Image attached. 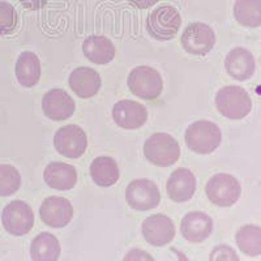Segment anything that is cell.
<instances>
[{
	"mask_svg": "<svg viewBox=\"0 0 261 261\" xmlns=\"http://www.w3.org/2000/svg\"><path fill=\"white\" fill-rule=\"evenodd\" d=\"M180 43L191 55L205 57L216 45V33L204 22H192L184 29Z\"/></svg>",
	"mask_w": 261,
	"mask_h": 261,
	"instance_id": "8",
	"label": "cell"
},
{
	"mask_svg": "<svg viewBox=\"0 0 261 261\" xmlns=\"http://www.w3.org/2000/svg\"><path fill=\"white\" fill-rule=\"evenodd\" d=\"M141 231L150 246L163 247L175 237V225L170 217L158 213L146 217L141 226Z\"/></svg>",
	"mask_w": 261,
	"mask_h": 261,
	"instance_id": "12",
	"label": "cell"
},
{
	"mask_svg": "<svg viewBox=\"0 0 261 261\" xmlns=\"http://www.w3.org/2000/svg\"><path fill=\"white\" fill-rule=\"evenodd\" d=\"M15 73L17 81L25 88H33L41 79V62L38 57L32 51H24L20 54L16 62Z\"/></svg>",
	"mask_w": 261,
	"mask_h": 261,
	"instance_id": "21",
	"label": "cell"
},
{
	"mask_svg": "<svg viewBox=\"0 0 261 261\" xmlns=\"http://www.w3.org/2000/svg\"><path fill=\"white\" fill-rule=\"evenodd\" d=\"M123 261H155L154 258L151 257L148 252L143 251V249L134 248L128 251L127 255L124 256Z\"/></svg>",
	"mask_w": 261,
	"mask_h": 261,
	"instance_id": "29",
	"label": "cell"
},
{
	"mask_svg": "<svg viewBox=\"0 0 261 261\" xmlns=\"http://www.w3.org/2000/svg\"><path fill=\"white\" fill-rule=\"evenodd\" d=\"M127 2L139 9H146L157 4L160 0H127Z\"/></svg>",
	"mask_w": 261,
	"mask_h": 261,
	"instance_id": "31",
	"label": "cell"
},
{
	"mask_svg": "<svg viewBox=\"0 0 261 261\" xmlns=\"http://www.w3.org/2000/svg\"><path fill=\"white\" fill-rule=\"evenodd\" d=\"M144 155L150 163L160 167H169L180 157V146L171 135H151L144 144Z\"/></svg>",
	"mask_w": 261,
	"mask_h": 261,
	"instance_id": "5",
	"label": "cell"
},
{
	"mask_svg": "<svg viewBox=\"0 0 261 261\" xmlns=\"http://www.w3.org/2000/svg\"><path fill=\"white\" fill-rule=\"evenodd\" d=\"M125 200L130 208L135 211H150V209L157 208L160 204V188L150 179H135L127 186Z\"/></svg>",
	"mask_w": 261,
	"mask_h": 261,
	"instance_id": "7",
	"label": "cell"
},
{
	"mask_svg": "<svg viewBox=\"0 0 261 261\" xmlns=\"http://www.w3.org/2000/svg\"><path fill=\"white\" fill-rule=\"evenodd\" d=\"M186 144L197 154H211L221 145L222 132L220 127L209 120H197L186 130Z\"/></svg>",
	"mask_w": 261,
	"mask_h": 261,
	"instance_id": "2",
	"label": "cell"
},
{
	"mask_svg": "<svg viewBox=\"0 0 261 261\" xmlns=\"http://www.w3.org/2000/svg\"><path fill=\"white\" fill-rule=\"evenodd\" d=\"M2 223L7 232L15 237H22L30 232L34 226V213L25 201L13 200L3 209Z\"/></svg>",
	"mask_w": 261,
	"mask_h": 261,
	"instance_id": "9",
	"label": "cell"
},
{
	"mask_svg": "<svg viewBox=\"0 0 261 261\" xmlns=\"http://www.w3.org/2000/svg\"><path fill=\"white\" fill-rule=\"evenodd\" d=\"M181 25V17L178 9L172 6L157 7L146 18V30L149 36L157 41H170L178 34Z\"/></svg>",
	"mask_w": 261,
	"mask_h": 261,
	"instance_id": "3",
	"label": "cell"
},
{
	"mask_svg": "<svg viewBox=\"0 0 261 261\" xmlns=\"http://www.w3.org/2000/svg\"><path fill=\"white\" fill-rule=\"evenodd\" d=\"M180 231L191 243H201L213 231V220L204 212H190L181 220Z\"/></svg>",
	"mask_w": 261,
	"mask_h": 261,
	"instance_id": "15",
	"label": "cell"
},
{
	"mask_svg": "<svg viewBox=\"0 0 261 261\" xmlns=\"http://www.w3.org/2000/svg\"><path fill=\"white\" fill-rule=\"evenodd\" d=\"M127 84L132 94L144 101H154L162 94L163 80L157 69L139 65L129 72Z\"/></svg>",
	"mask_w": 261,
	"mask_h": 261,
	"instance_id": "4",
	"label": "cell"
},
{
	"mask_svg": "<svg viewBox=\"0 0 261 261\" xmlns=\"http://www.w3.org/2000/svg\"><path fill=\"white\" fill-rule=\"evenodd\" d=\"M237 246L247 256L261 255V227L256 225H246L238 230Z\"/></svg>",
	"mask_w": 261,
	"mask_h": 261,
	"instance_id": "25",
	"label": "cell"
},
{
	"mask_svg": "<svg viewBox=\"0 0 261 261\" xmlns=\"http://www.w3.org/2000/svg\"><path fill=\"white\" fill-rule=\"evenodd\" d=\"M76 105L65 90L51 89L42 98V110L46 118L54 122H63L71 118Z\"/></svg>",
	"mask_w": 261,
	"mask_h": 261,
	"instance_id": "13",
	"label": "cell"
},
{
	"mask_svg": "<svg viewBox=\"0 0 261 261\" xmlns=\"http://www.w3.org/2000/svg\"><path fill=\"white\" fill-rule=\"evenodd\" d=\"M39 217L45 225L54 228L65 227L72 221L73 206L68 199L60 196H50L43 200L39 208Z\"/></svg>",
	"mask_w": 261,
	"mask_h": 261,
	"instance_id": "11",
	"label": "cell"
},
{
	"mask_svg": "<svg viewBox=\"0 0 261 261\" xmlns=\"http://www.w3.org/2000/svg\"><path fill=\"white\" fill-rule=\"evenodd\" d=\"M43 179L54 190L69 191L77 183V171L68 163L51 162L46 166Z\"/></svg>",
	"mask_w": 261,
	"mask_h": 261,
	"instance_id": "19",
	"label": "cell"
},
{
	"mask_svg": "<svg viewBox=\"0 0 261 261\" xmlns=\"http://www.w3.org/2000/svg\"><path fill=\"white\" fill-rule=\"evenodd\" d=\"M234 17L242 27H260L261 0H237L234 4Z\"/></svg>",
	"mask_w": 261,
	"mask_h": 261,
	"instance_id": "24",
	"label": "cell"
},
{
	"mask_svg": "<svg viewBox=\"0 0 261 261\" xmlns=\"http://www.w3.org/2000/svg\"><path fill=\"white\" fill-rule=\"evenodd\" d=\"M54 146L63 157L80 158L88 148V137L79 125H64L54 136Z\"/></svg>",
	"mask_w": 261,
	"mask_h": 261,
	"instance_id": "10",
	"label": "cell"
},
{
	"mask_svg": "<svg viewBox=\"0 0 261 261\" xmlns=\"http://www.w3.org/2000/svg\"><path fill=\"white\" fill-rule=\"evenodd\" d=\"M83 53L94 64H107L115 58V46L106 37L90 36L83 42Z\"/></svg>",
	"mask_w": 261,
	"mask_h": 261,
	"instance_id": "20",
	"label": "cell"
},
{
	"mask_svg": "<svg viewBox=\"0 0 261 261\" xmlns=\"http://www.w3.org/2000/svg\"><path fill=\"white\" fill-rule=\"evenodd\" d=\"M205 193L214 205L221 208H228L241 199L242 187L237 178L230 174L221 172L209 179L205 186Z\"/></svg>",
	"mask_w": 261,
	"mask_h": 261,
	"instance_id": "6",
	"label": "cell"
},
{
	"mask_svg": "<svg viewBox=\"0 0 261 261\" xmlns=\"http://www.w3.org/2000/svg\"><path fill=\"white\" fill-rule=\"evenodd\" d=\"M209 261H241L239 256L237 255L234 249L230 246L221 244V246L214 247L211 252Z\"/></svg>",
	"mask_w": 261,
	"mask_h": 261,
	"instance_id": "28",
	"label": "cell"
},
{
	"mask_svg": "<svg viewBox=\"0 0 261 261\" xmlns=\"http://www.w3.org/2000/svg\"><path fill=\"white\" fill-rule=\"evenodd\" d=\"M90 176L99 187H111L120 178L118 163L107 155L94 158L90 165Z\"/></svg>",
	"mask_w": 261,
	"mask_h": 261,
	"instance_id": "22",
	"label": "cell"
},
{
	"mask_svg": "<svg viewBox=\"0 0 261 261\" xmlns=\"http://www.w3.org/2000/svg\"><path fill=\"white\" fill-rule=\"evenodd\" d=\"M21 175L12 165H0V196L7 197L20 190Z\"/></svg>",
	"mask_w": 261,
	"mask_h": 261,
	"instance_id": "26",
	"label": "cell"
},
{
	"mask_svg": "<svg viewBox=\"0 0 261 261\" xmlns=\"http://www.w3.org/2000/svg\"><path fill=\"white\" fill-rule=\"evenodd\" d=\"M60 251L58 238L50 232H41L30 244V257L33 261H58Z\"/></svg>",
	"mask_w": 261,
	"mask_h": 261,
	"instance_id": "23",
	"label": "cell"
},
{
	"mask_svg": "<svg viewBox=\"0 0 261 261\" xmlns=\"http://www.w3.org/2000/svg\"><path fill=\"white\" fill-rule=\"evenodd\" d=\"M113 119L116 125L124 129H137L148 120V111L139 102L123 99L114 105Z\"/></svg>",
	"mask_w": 261,
	"mask_h": 261,
	"instance_id": "14",
	"label": "cell"
},
{
	"mask_svg": "<svg viewBox=\"0 0 261 261\" xmlns=\"http://www.w3.org/2000/svg\"><path fill=\"white\" fill-rule=\"evenodd\" d=\"M225 68L232 79L238 81H247L252 77L256 69L255 58L247 48H232L226 55Z\"/></svg>",
	"mask_w": 261,
	"mask_h": 261,
	"instance_id": "17",
	"label": "cell"
},
{
	"mask_svg": "<svg viewBox=\"0 0 261 261\" xmlns=\"http://www.w3.org/2000/svg\"><path fill=\"white\" fill-rule=\"evenodd\" d=\"M216 106L225 118L241 120L252 110V99L241 86L227 85L216 94Z\"/></svg>",
	"mask_w": 261,
	"mask_h": 261,
	"instance_id": "1",
	"label": "cell"
},
{
	"mask_svg": "<svg viewBox=\"0 0 261 261\" xmlns=\"http://www.w3.org/2000/svg\"><path fill=\"white\" fill-rule=\"evenodd\" d=\"M18 15L15 7L8 2H0V36H7L16 30Z\"/></svg>",
	"mask_w": 261,
	"mask_h": 261,
	"instance_id": "27",
	"label": "cell"
},
{
	"mask_svg": "<svg viewBox=\"0 0 261 261\" xmlns=\"http://www.w3.org/2000/svg\"><path fill=\"white\" fill-rule=\"evenodd\" d=\"M170 200L175 202H186L193 197L196 192V176L191 170L179 167L170 175L166 184Z\"/></svg>",
	"mask_w": 261,
	"mask_h": 261,
	"instance_id": "16",
	"label": "cell"
},
{
	"mask_svg": "<svg viewBox=\"0 0 261 261\" xmlns=\"http://www.w3.org/2000/svg\"><path fill=\"white\" fill-rule=\"evenodd\" d=\"M69 88L77 97L90 98L94 97L101 89L102 80L97 71L89 67H79L73 69L68 79Z\"/></svg>",
	"mask_w": 261,
	"mask_h": 261,
	"instance_id": "18",
	"label": "cell"
},
{
	"mask_svg": "<svg viewBox=\"0 0 261 261\" xmlns=\"http://www.w3.org/2000/svg\"><path fill=\"white\" fill-rule=\"evenodd\" d=\"M20 3L22 4L24 8L37 11V9L43 8L48 3V0H20Z\"/></svg>",
	"mask_w": 261,
	"mask_h": 261,
	"instance_id": "30",
	"label": "cell"
}]
</instances>
